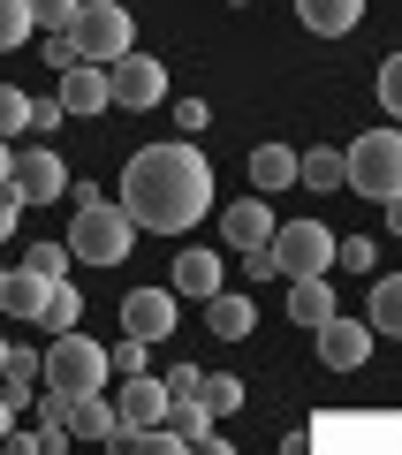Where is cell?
<instances>
[{
  "label": "cell",
  "mask_w": 402,
  "mask_h": 455,
  "mask_svg": "<svg viewBox=\"0 0 402 455\" xmlns=\"http://www.w3.org/2000/svg\"><path fill=\"white\" fill-rule=\"evenodd\" d=\"M122 212L152 235H182L213 212V167L190 137H160V145L122 160Z\"/></svg>",
  "instance_id": "6da1fadb"
},
{
  "label": "cell",
  "mask_w": 402,
  "mask_h": 455,
  "mask_svg": "<svg viewBox=\"0 0 402 455\" xmlns=\"http://www.w3.org/2000/svg\"><path fill=\"white\" fill-rule=\"evenodd\" d=\"M129 251H137V220H129L122 205H76V220H68V259L84 266H122Z\"/></svg>",
  "instance_id": "7a4b0ae2"
},
{
  "label": "cell",
  "mask_w": 402,
  "mask_h": 455,
  "mask_svg": "<svg viewBox=\"0 0 402 455\" xmlns=\"http://www.w3.org/2000/svg\"><path fill=\"white\" fill-rule=\"evenodd\" d=\"M114 379V364H107V349H99L92 334H53V349L38 357V387H61V395H99Z\"/></svg>",
  "instance_id": "3957f363"
},
{
  "label": "cell",
  "mask_w": 402,
  "mask_h": 455,
  "mask_svg": "<svg viewBox=\"0 0 402 455\" xmlns=\"http://www.w3.org/2000/svg\"><path fill=\"white\" fill-rule=\"evenodd\" d=\"M342 167H350V190L357 197H402V130H365L350 152H342Z\"/></svg>",
  "instance_id": "277c9868"
},
{
  "label": "cell",
  "mask_w": 402,
  "mask_h": 455,
  "mask_svg": "<svg viewBox=\"0 0 402 455\" xmlns=\"http://www.w3.org/2000/svg\"><path fill=\"white\" fill-rule=\"evenodd\" d=\"M68 38H76V53L84 61H122L129 46H137V23H129V8L122 0H84L76 8V23H68Z\"/></svg>",
  "instance_id": "5b68a950"
},
{
  "label": "cell",
  "mask_w": 402,
  "mask_h": 455,
  "mask_svg": "<svg viewBox=\"0 0 402 455\" xmlns=\"http://www.w3.org/2000/svg\"><path fill=\"white\" fill-rule=\"evenodd\" d=\"M274 266L289 281H304V274H326L334 266V228H319V220H289V228H274Z\"/></svg>",
  "instance_id": "8992f818"
},
{
  "label": "cell",
  "mask_w": 402,
  "mask_h": 455,
  "mask_svg": "<svg viewBox=\"0 0 402 455\" xmlns=\"http://www.w3.org/2000/svg\"><path fill=\"white\" fill-rule=\"evenodd\" d=\"M107 92H114V107H160L167 99V61L129 46L122 61H107Z\"/></svg>",
  "instance_id": "52a82bcc"
},
{
  "label": "cell",
  "mask_w": 402,
  "mask_h": 455,
  "mask_svg": "<svg viewBox=\"0 0 402 455\" xmlns=\"http://www.w3.org/2000/svg\"><path fill=\"white\" fill-rule=\"evenodd\" d=\"M8 190H16V205H53V197L68 190V167L53 145H31L16 152V175H8Z\"/></svg>",
  "instance_id": "ba28073f"
},
{
  "label": "cell",
  "mask_w": 402,
  "mask_h": 455,
  "mask_svg": "<svg viewBox=\"0 0 402 455\" xmlns=\"http://www.w3.org/2000/svg\"><path fill=\"white\" fill-rule=\"evenodd\" d=\"M175 326H182L175 289H129V296H122V334H137V341H167Z\"/></svg>",
  "instance_id": "9c48e42d"
},
{
  "label": "cell",
  "mask_w": 402,
  "mask_h": 455,
  "mask_svg": "<svg viewBox=\"0 0 402 455\" xmlns=\"http://www.w3.org/2000/svg\"><path fill=\"white\" fill-rule=\"evenodd\" d=\"M311 341H319V364H326V372H357V364L372 357V326L365 319H342V311L326 326H311Z\"/></svg>",
  "instance_id": "30bf717a"
},
{
  "label": "cell",
  "mask_w": 402,
  "mask_h": 455,
  "mask_svg": "<svg viewBox=\"0 0 402 455\" xmlns=\"http://www.w3.org/2000/svg\"><path fill=\"white\" fill-rule=\"evenodd\" d=\"M274 212H266V197H236V205L221 212V243L228 251H251V243H274Z\"/></svg>",
  "instance_id": "8fae6325"
},
{
  "label": "cell",
  "mask_w": 402,
  "mask_h": 455,
  "mask_svg": "<svg viewBox=\"0 0 402 455\" xmlns=\"http://www.w3.org/2000/svg\"><path fill=\"white\" fill-rule=\"evenodd\" d=\"M114 418H122L129 433H137V425H160V418H167V387H160L152 372H129V379H122V403H114Z\"/></svg>",
  "instance_id": "7c38bea8"
},
{
  "label": "cell",
  "mask_w": 402,
  "mask_h": 455,
  "mask_svg": "<svg viewBox=\"0 0 402 455\" xmlns=\"http://www.w3.org/2000/svg\"><path fill=\"white\" fill-rule=\"evenodd\" d=\"M61 107H68V114H107V107H114V92H107V68H99V61L61 68Z\"/></svg>",
  "instance_id": "4fadbf2b"
},
{
  "label": "cell",
  "mask_w": 402,
  "mask_h": 455,
  "mask_svg": "<svg viewBox=\"0 0 402 455\" xmlns=\"http://www.w3.org/2000/svg\"><path fill=\"white\" fill-rule=\"evenodd\" d=\"M296 16H304L311 38H350L365 23V0H296Z\"/></svg>",
  "instance_id": "5bb4252c"
},
{
  "label": "cell",
  "mask_w": 402,
  "mask_h": 455,
  "mask_svg": "<svg viewBox=\"0 0 402 455\" xmlns=\"http://www.w3.org/2000/svg\"><path fill=\"white\" fill-rule=\"evenodd\" d=\"M205 326H213L221 341H251L258 304H251V296H236V289H213V296H205Z\"/></svg>",
  "instance_id": "9a60e30c"
},
{
  "label": "cell",
  "mask_w": 402,
  "mask_h": 455,
  "mask_svg": "<svg viewBox=\"0 0 402 455\" xmlns=\"http://www.w3.org/2000/svg\"><path fill=\"white\" fill-rule=\"evenodd\" d=\"M221 289V251H205V243H190V251H175V296H205Z\"/></svg>",
  "instance_id": "2e32d148"
},
{
  "label": "cell",
  "mask_w": 402,
  "mask_h": 455,
  "mask_svg": "<svg viewBox=\"0 0 402 455\" xmlns=\"http://www.w3.org/2000/svg\"><path fill=\"white\" fill-rule=\"evenodd\" d=\"M0 395L8 403H38V349H23V341H8V357H0Z\"/></svg>",
  "instance_id": "e0dca14e"
},
{
  "label": "cell",
  "mask_w": 402,
  "mask_h": 455,
  "mask_svg": "<svg viewBox=\"0 0 402 455\" xmlns=\"http://www.w3.org/2000/svg\"><path fill=\"white\" fill-rule=\"evenodd\" d=\"M296 182L304 190H350V167H342L334 145H304L296 152Z\"/></svg>",
  "instance_id": "ac0fdd59"
},
{
  "label": "cell",
  "mask_w": 402,
  "mask_h": 455,
  "mask_svg": "<svg viewBox=\"0 0 402 455\" xmlns=\"http://www.w3.org/2000/svg\"><path fill=\"white\" fill-rule=\"evenodd\" d=\"M114 403L107 395H68V440H99V448H107V433H114Z\"/></svg>",
  "instance_id": "d6986e66"
},
{
  "label": "cell",
  "mask_w": 402,
  "mask_h": 455,
  "mask_svg": "<svg viewBox=\"0 0 402 455\" xmlns=\"http://www.w3.org/2000/svg\"><path fill=\"white\" fill-rule=\"evenodd\" d=\"M251 182H258V197L296 190V152H289V145H258V152H251Z\"/></svg>",
  "instance_id": "ffe728a7"
},
{
  "label": "cell",
  "mask_w": 402,
  "mask_h": 455,
  "mask_svg": "<svg viewBox=\"0 0 402 455\" xmlns=\"http://www.w3.org/2000/svg\"><path fill=\"white\" fill-rule=\"evenodd\" d=\"M365 326H372V334H402V274H380V281H372Z\"/></svg>",
  "instance_id": "44dd1931"
},
{
  "label": "cell",
  "mask_w": 402,
  "mask_h": 455,
  "mask_svg": "<svg viewBox=\"0 0 402 455\" xmlns=\"http://www.w3.org/2000/svg\"><path fill=\"white\" fill-rule=\"evenodd\" d=\"M46 289H53V281H38L31 266H16V274H8V289H0V319H38Z\"/></svg>",
  "instance_id": "7402d4cb"
},
{
  "label": "cell",
  "mask_w": 402,
  "mask_h": 455,
  "mask_svg": "<svg viewBox=\"0 0 402 455\" xmlns=\"http://www.w3.org/2000/svg\"><path fill=\"white\" fill-rule=\"evenodd\" d=\"M289 319H296V326H326V319H334V289H326L319 274H304V281L289 289Z\"/></svg>",
  "instance_id": "603a6c76"
},
{
  "label": "cell",
  "mask_w": 402,
  "mask_h": 455,
  "mask_svg": "<svg viewBox=\"0 0 402 455\" xmlns=\"http://www.w3.org/2000/svg\"><path fill=\"white\" fill-rule=\"evenodd\" d=\"M197 403L213 410V425L236 418V410H243V379H236V372H205V379H197Z\"/></svg>",
  "instance_id": "cb8c5ba5"
},
{
  "label": "cell",
  "mask_w": 402,
  "mask_h": 455,
  "mask_svg": "<svg viewBox=\"0 0 402 455\" xmlns=\"http://www.w3.org/2000/svg\"><path fill=\"white\" fill-rule=\"evenodd\" d=\"M76 319H84V296L68 289V281H53V289H46V304H38V326H46V334H68Z\"/></svg>",
  "instance_id": "d4e9b609"
},
{
  "label": "cell",
  "mask_w": 402,
  "mask_h": 455,
  "mask_svg": "<svg viewBox=\"0 0 402 455\" xmlns=\"http://www.w3.org/2000/svg\"><path fill=\"white\" fill-rule=\"evenodd\" d=\"M23 266L38 281H68V243H23Z\"/></svg>",
  "instance_id": "484cf974"
},
{
  "label": "cell",
  "mask_w": 402,
  "mask_h": 455,
  "mask_svg": "<svg viewBox=\"0 0 402 455\" xmlns=\"http://www.w3.org/2000/svg\"><path fill=\"white\" fill-rule=\"evenodd\" d=\"M31 31H38V23H31V0H0V53L23 46Z\"/></svg>",
  "instance_id": "4316f807"
},
{
  "label": "cell",
  "mask_w": 402,
  "mask_h": 455,
  "mask_svg": "<svg viewBox=\"0 0 402 455\" xmlns=\"http://www.w3.org/2000/svg\"><path fill=\"white\" fill-rule=\"evenodd\" d=\"M372 259H380V243H372V235H334V266H350V274H372Z\"/></svg>",
  "instance_id": "83f0119b"
},
{
  "label": "cell",
  "mask_w": 402,
  "mask_h": 455,
  "mask_svg": "<svg viewBox=\"0 0 402 455\" xmlns=\"http://www.w3.org/2000/svg\"><path fill=\"white\" fill-rule=\"evenodd\" d=\"M38 61H46L53 76H61V68H76L84 53H76V38H68V31H46V38H38Z\"/></svg>",
  "instance_id": "f1b7e54d"
},
{
  "label": "cell",
  "mask_w": 402,
  "mask_h": 455,
  "mask_svg": "<svg viewBox=\"0 0 402 455\" xmlns=\"http://www.w3.org/2000/svg\"><path fill=\"white\" fill-rule=\"evenodd\" d=\"M76 8H84V0H31V23H38V31H68Z\"/></svg>",
  "instance_id": "f546056e"
},
{
  "label": "cell",
  "mask_w": 402,
  "mask_h": 455,
  "mask_svg": "<svg viewBox=\"0 0 402 455\" xmlns=\"http://www.w3.org/2000/svg\"><path fill=\"white\" fill-rule=\"evenodd\" d=\"M23 122H31V99H23L16 84H0V137H16Z\"/></svg>",
  "instance_id": "4dcf8cb0"
},
{
  "label": "cell",
  "mask_w": 402,
  "mask_h": 455,
  "mask_svg": "<svg viewBox=\"0 0 402 455\" xmlns=\"http://www.w3.org/2000/svg\"><path fill=\"white\" fill-rule=\"evenodd\" d=\"M380 107L402 122V53H387V61H380Z\"/></svg>",
  "instance_id": "1f68e13d"
},
{
  "label": "cell",
  "mask_w": 402,
  "mask_h": 455,
  "mask_svg": "<svg viewBox=\"0 0 402 455\" xmlns=\"http://www.w3.org/2000/svg\"><path fill=\"white\" fill-rule=\"evenodd\" d=\"M145 349H152V341H137V334H122V341H114V349H107V364H114V372H145Z\"/></svg>",
  "instance_id": "d6a6232c"
},
{
  "label": "cell",
  "mask_w": 402,
  "mask_h": 455,
  "mask_svg": "<svg viewBox=\"0 0 402 455\" xmlns=\"http://www.w3.org/2000/svg\"><path fill=\"white\" fill-rule=\"evenodd\" d=\"M61 122H68V107H61V99H31V122H23V130H31V137H53Z\"/></svg>",
  "instance_id": "836d02e7"
},
{
  "label": "cell",
  "mask_w": 402,
  "mask_h": 455,
  "mask_svg": "<svg viewBox=\"0 0 402 455\" xmlns=\"http://www.w3.org/2000/svg\"><path fill=\"white\" fill-rule=\"evenodd\" d=\"M236 259H243V281H274V274H281V266H274V251H266V243L236 251Z\"/></svg>",
  "instance_id": "e575fe53"
},
{
  "label": "cell",
  "mask_w": 402,
  "mask_h": 455,
  "mask_svg": "<svg viewBox=\"0 0 402 455\" xmlns=\"http://www.w3.org/2000/svg\"><path fill=\"white\" fill-rule=\"evenodd\" d=\"M197 379H205L197 364H167V379H160V387H167V403H182V395H197Z\"/></svg>",
  "instance_id": "d590c367"
},
{
  "label": "cell",
  "mask_w": 402,
  "mask_h": 455,
  "mask_svg": "<svg viewBox=\"0 0 402 455\" xmlns=\"http://www.w3.org/2000/svg\"><path fill=\"white\" fill-rule=\"evenodd\" d=\"M175 122H182V137H197V130H213V107H205V99H182Z\"/></svg>",
  "instance_id": "8d00e7d4"
},
{
  "label": "cell",
  "mask_w": 402,
  "mask_h": 455,
  "mask_svg": "<svg viewBox=\"0 0 402 455\" xmlns=\"http://www.w3.org/2000/svg\"><path fill=\"white\" fill-rule=\"evenodd\" d=\"M16 212H23V205H16V190H0V243L16 235Z\"/></svg>",
  "instance_id": "74e56055"
},
{
  "label": "cell",
  "mask_w": 402,
  "mask_h": 455,
  "mask_svg": "<svg viewBox=\"0 0 402 455\" xmlns=\"http://www.w3.org/2000/svg\"><path fill=\"white\" fill-rule=\"evenodd\" d=\"M387 235L402 243V197H387Z\"/></svg>",
  "instance_id": "f35d334b"
},
{
  "label": "cell",
  "mask_w": 402,
  "mask_h": 455,
  "mask_svg": "<svg viewBox=\"0 0 402 455\" xmlns=\"http://www.w3.org/2000/svg\"><path fill=\"white\" fill-rule=\"evenodd\" d=\"M8 175H16V152H8V137H0V190H8Z\"/></svg>",
  "instance_id": "ab89813d"
},
{
  "label": "cell",
  "mask_w": 402,
  "mask_h": 455,
  "mask_svg": "<svg viewBox=\"0 0 402 455\" xmlns=\"http://www.w3.org/2000/svg\"><path fill=\"white\" fill-rule=\"evenodd\" d=\"M8 425H16V403H8V395H0V440H8Z\"/></svg>",
  "instance_id": "60d3db41"
},
{
  "label": "cell",
  "mask_w": 402,
  "mask_h": 455,
  "mask_svg": "<svg viewBox=\"0 0 402 455\" xmlns=\"http://www.w3.org/2000/svg\"><path fill=\"white\" fill-rule=\"evenodd\" d=\"M228 8H251V0H228Z\"/></svg>",
  "instance_id": "b9f144b4"
},
{
  "label": "cell",
  "mask_w": 402,
  "mask_h": 455,
  "mask_svg": "<svg viewBox=\"0 0 402 455\" xmlns=\"http://www.w3.org/2000/svg\"><path fill=\"white\" fill-rule=\"evenodd\" d=\"M0 357H8V341H0Z\"/></svg>",
  "instance_id": "7bdbcfd3"
},
{
  "label": "cell",
  "mask_w": 402,
  "mask_h": 455,
  "mask_svg": "<svg viewBox=\"0 0 402 455\" xmlns=\"http://www.w3.org/2000/svg\"><path fill=\"white\" fill-rule=\"evenodd\" d=\"M0 289H8V274H0Z\"/></svg>",
  "instance_id": "ee69618b"
}]
</instances>
